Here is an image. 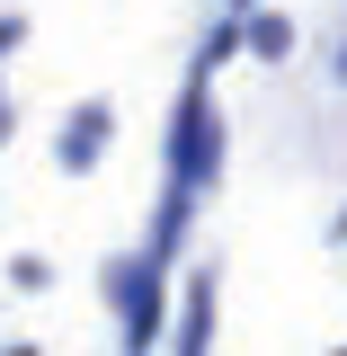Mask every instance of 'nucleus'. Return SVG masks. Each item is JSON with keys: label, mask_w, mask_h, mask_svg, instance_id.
Returning <instances> with one entry per match:
<instances>
[{"label": "nucleus", "mask_w": 347, "mask_h": 356, "mask_svg": "<svg viewBox=\"0 0 347 356\" xmlns=\"http://www.w3.org/2000/svg\"><path fill=\"white\" fill-rule=\"evenodd\" d=\"M98 134H107V107H81V125H72V143H63V161H89Z\"/></svg>", "instance_id": "1"}, {"label": "nucleus", "mask_w": 347, "mask_h": 356, "mask_svg": "<svg viewBox=\"0 0 347 356\" xmlns=\"http://www.w3.org/2000/svg\"><path fill=\"white\" fill-rule=\"evenodd\" d=\"M250 44H259L267 63H276V54H285V18H259V27H250Z\"/></svg>", "instance_id": "2"}, {"label": "nucleus", "mask_w": 347, "mask_h": 356, "mask_svg": "<svg viewBox=\"0 0 347 356\" xmlns=\"http://www.w3.org/2000/svg\"><path fill=\"white\" fill-rule=\"evenodd\" d=\"M9 44H18V18H0V54H9Z\"/></svg>", "instance_id": "3"}]
</instances>
